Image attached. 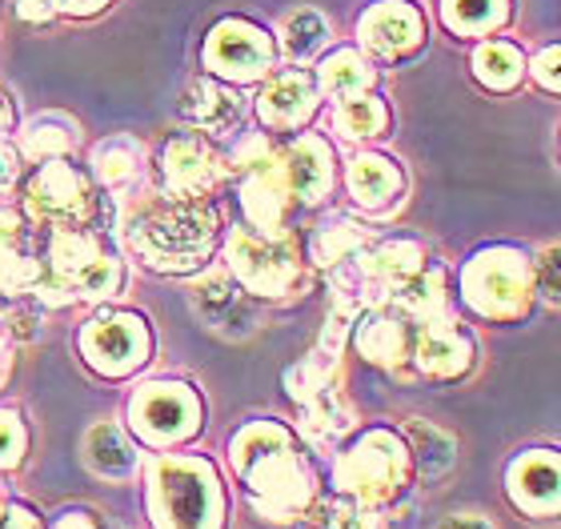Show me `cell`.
I'll return each mask as SVG.
<instances>
[{"label":"cell","instance_id":"6da1fadb","mask_svg":"<svg viewBox=\"0 0 561 529\" xmlns=\"http://www.w3.org/2000/svg\"><path fill=\"white\" fill-rule=\"evenodd\" d=\"M233 470L265 521H297L313 502V473L277 422H253L233 437Z\"/></svg>","mask_w":561,"mask_h":529},{"label":"cell","instance_id":"7a4b0ae2","mask_svg":"<svg viewBox=\"0 0 561 529\" xmlns=\"http://www.w3.org/2000/svg\"><path fill=\"white\" fill-rule=\"evenodd\" d=\"M217 241V217L205 200H152L129 221V245L145 265L161 273H188L205 265Z\"/></svg>","mask_w":561,"mask_h":529},{"label":"cell","instance_id":"3957f363","mask_svg":"<svg viewBox=\"0 0 561 529\" xmlns=\"http://www.w3.org/2000/svg\"><path fill=\"white\" fill-rule=\"evenodd\" d=\"M152 529H221L225 497L209 461L161 458L149 470Z\"/></svg>","mask_w":561,"mask_h":529},{"label":"cell","instance_id":"277c9868","mask_svg":"<svg viewBox=\"0 0 561 529\" xmlns=\"http://www.w3.org/2000/svg\"><path fill=\"white\" fill-rule=\"evenodd\" d=\"M413 478V453L405 449L393 429H369L353 441L337 458L333 482H337L341 497H353L362 506H386L410 485Z\"/></svg>","mask_w":561,"mask_h":529},{"label":"cell","instance_id":"5b68a950","mask_svg":"<svg viewBox=\"0 0 561 529\" xmlns=\"http://www.w3.org/2000/svg\"><path fill=\"white\" fill-rule=\"evenodd\" d=\"M461 294L469 309L490 321H517L529 313L534 277L517 249H485L461 273Z\"/></svg>","mask_w":561,"mask_h":529},{"label":"cell","instance_id":"8992f818","mask_svg":"<svg viewBox=\"0 0 561 529\" xmlns=\"http://www.w3.org/2000/svg\"><path fill=\"white\" fill-rule=\"evenodd\" d=\"M229 265L237 281L257 297H285L293 285H301V257H297L293 237L285 233L237 229L229 237Z\"/></svg>","mask_w":561,"mask_h":529},{"label":"cell","instance_id":"52a82bcc","mask_svg":"<svg viewBox=\"0 0 561 529\" xmlns=\"http://www.w3.org/2000/svg\"><path fill=\"white\" fill-rule=\"evenodd\" d=\"M201 401L188 386H145L129 401V429L145 446H176L197 434Z\"/></svg>","mask_w":561,"mask_h":529},{"label":"cell","instance_id":"ba28073f","mask_svg":"<svg viewBox=\"0 0 561 529\" xmlns=\"http://www.w3.org/2000/svg\"><path fill=\"white\" fill-rule=\"evenodd\" d=\"M149 330L133 313H108V318L89 321L81 330V353L96 373L125 377L149 357Z\"/></svg>","mask_w":561,"mask_h":529},{"label":"cell","instance_id":"9c48e42d","mask_svg":"<svg viewBox=\"0 0 561 529\" xmlns=\"http://www.w3.org/2000/svg\"><path fill=\"white\" fill-rule=\"evenodd\" d=\"M93 212V197H89V181L65 161H48L28 185V217L33 221L60 225V229H77L89 221Z\"/></svg>","mask_w":561,"mask_h":529},{"label":"cell","instance_id":"30bf717a","mask_svg":"<svg viewBox=\"0 0 561 529\" xmlns=\"http://www.w3.org/2000/svg\"><path fill=\"white\" fill-rule=\"evenodd\" d=\"M273 48L261 28L245 21H221L205 41V65L225 81H253L270 69Z\"/></svg>","mask_w":561,"mask_h":529},{"label":"cell","instance_id":"8fae6325","mask_svg":"<svg viewBox=\"0 0 561 529\" xmlns=\"http://www.w3.org/2000/svg\"><path fill=\"white\" fill-rule=\"evenodd\" d=\"M505 490L517 509L529 518H558L561 514V453L558 449H534L510 461Z\"/></svg>","mask_w":561,"mask_h":529},{"label":"cell","instance_id":"7c38bea8","mask_svg":"<svg viewBox=\"0 0 561 529\" xmlns=\"http://www.w3.org/2000/svg\"><path fill=\"white\" fill-rule=\"evenodd\" d=\"M161 181L164 197L205 200L221 185V161L209 153L201 137H173L161 153Z\"/></svg>","mask_w":561,"mask_h":529},{"label":"cell","instance_id":"4fadbf2b","mask_svg":"<svg viewBox=\"0 0 561 529\" xmlns=\"http://www.w3.org/2000/svg\"><path fill=\"white\" fill-rule=\"evenodd\" d=\"M241 200L257 233H280L285 205H289V176L277 157H257L249 161V176L241 185Z\"/></svg>","mask_w":561,"mask_h":529},{"label":"cell","instance_id":"5bb4252c","mask_svg":"<svg viewBox=\"0 0 561 529\" xmlns=\"http://www.w3.org/2000/svg\"><path fill=\"white\" fill-rule=\"evenodd\" d=\"M193 309H197L205 325L229 337H245L253 330V309L245 306V297L225 273H209L205 281L193 285Z\"/></svg>","mask_w":561,"mask_h":529},{"label":"cell","instance_id":"9a60e30c","mask_svg":"<svg viewBox=\"0 0 561 529\" xmlns=\"http://www.w3.org/2000/svg\"><path fill=\"white\" fill-rule=\"evenodd\" d=\"M362 41L374 48L377 57H401L417 48L421 41V16L417 9L401 4V0H386L362 16Z\"/></svg>","mask_w":561,"mask_h":529},{"label":"cell","instance_id":"2e32d148","mask_svg":"<svg viewBox=\"0 0 561 529\" xmlns=\"http://www.w3.org/2000/svg\"><path fill=\"white\" fill-rule=\"evenodd\" d=\"M473 353H478L473 337L449 325V321H425V330L417 337V365L430 377H445V381L469 373Z\"/></svg>","mask_w":561,"mask_h":529},{"label":"cell","instance_id":"e0dca14e","mask_svg":"<svg viewBox=\"0 0 561 529\" xmlns=\"http://www.w3.org/2000/svg\"><path fill=\"white\" fill-rule=\"evenodd\" d=\"M280 165L289 176V193L301 197L305 205H317L333 185V153H329V145L321 137H301L297 145H289Z\"/></svg>","mask_w":561,"mask_h":529},{"label":"cell","instance_id":"ac0fdd59","mask_svg":"<svg viewBox=\"0 0 561 529\" xmlns=\"http://www.w3.org/2000/svg\"><path fill=\"white\" fill-rule=\"evenodd\" d=\"M41 285V265L33 257L28 229L16 212H0V294H28Z\"/></svg>","mask_w":561,"mask_h":529},{"label":"cell","instance_id":"d6986e66","mask_svg":"<svg viewBox=\"0 0 561 529\" xmlns=\"http://www.w3.org/2000/svg\"><path fill=\"white\" fill-rule=\"evenodd\" d=\"M313 105H317L313 81H309L305 72H285V77H277V81L261 93L257 113L270 129H297L301 120H309Z\"/></svg>","mask_w":561,"mask_h":529},{"label":"cell","instance_id":"ffe728a7","mask_svg":"<svg viewBox=\"0 0 561 529\" xmlns=\"http://www.w3.org/2000/svg\"><path fill=\"white\" fill-rule=\"evenodd\" d=\"M84 461H89V470L108 478V482H125L137 470V449L117 422H101L84 434Z\"/></svg>","mask_w":561,"mask_h":529},{"label":"cell","instance_id":"44dd1931","mask_svg":"<svg viewBox=\"0 0 561 529\" xmlns=\"http://www.w3.org/2000/svg\"><path fill=\"white\" fill-rule=\"evenodd\" d=\"M401 185H405V176H401V169L389 161V157H357L350 165V193L357 205H365V209H381V205H389V200L398 197Z\"/></svg>","mask_w":561,"mask_h":529},{"label":"cell","instance_id":"7402d4cb","mask_svg":"<svg viewBox=\"0 0 561 529\" xmlns=\"http://www.w3.org/2000/svg\"><path fill=\"white\" fill-rule=\"evenodd\" d=\"M410 345H413L410 325H405V318H393V313H374L357 330V349L374 365H401Z\"/></svg>","mask_w":561,"mask_h":529},{"label":"cell","instance_id":"603a6c76","mask_svg":"<svg viewBox=\"0 0 561 529\" xmlns=\"http://www.w3.org/2000/svg\"><path fill=\"white\" fill-rule=\"evenodd\" d=\"M181 113H185L193 125L209 133H225L233 129L237 117H241V101L233 93H225L221 84L213 81H197L185 89V101H181Z\"/></svg>","mask_w":561,"mask_h":529},{"label":"cell","instance_id":"cb8c5ba5","mask_svg":"<svg viewBox=\"0 0 561 529\" xmlns=\"http://www.w3.org/2000/svg\"><path fill=\"white\" fill-rule=\"evenodd\" d=\"M421 269H425V253H421L417 241H405V237L377 245L374 253H369V261H365V273H369L374 281L389 285V289L405 285L413 273H421Z\"/></svg>","mask_w":561,"mask_h":529},{"label":"cell","instance_id":"d4e9b609","mask_svg":"<svg viewBox=\"0 0 561 529\" xmlns=\"http://www.w3.org/2000/svg\"><path fill=\"white\" fill-rule=\"evenodd\" d=\"M389 125V113L381 105V96H341L337 105V133L350 141H365V137H381Z\"/></svg>","mask_w":561,"mask_h":529},{"label":"cell","instance_id":"484cf974","mask_svg":"<svg viewBox=\"0 0 561 529\" xmlns=\"http://www.w3.org/2000/svg\"><path fill=\"white\" fill-rule=\"evenodd\" d=\"M285 386H289L293 401H301V405L333 393L337 389V361H333V353H313L301 365H293L289 373H285Z\"/></svg>","mask_w":561,"mask_h":529},{"label":"cell","instance_id":"4316f807","mask_svg":"<svg viewBox=\"0 0 561 529\" xmlns=\"http://www.w3.org/2000/svg\"><path fill=\"white\" fill-rule=\"evenodd\" d=\"M410 441H413V461H417V470L425 473V478H442V473H449V465H454V458H457L454 437L442 434L437 425L413 417Z\"/></svg>","mask_w":561,"mask_h":529},{"label":"cell","instance_id":"83f0119b","mask_svg":"<svg viewBox=\"0 0 561 529\" xmlns=\"http://www.w3.org/2000/svg\"><path fill=\"white\" fill-rule=\"evenodd\" d=\"M473 72H478V81L490 84V89H514V84L522 81V53H517L514 45H505V41H490V45L478 48Z\"/></svg>","mask_w":561,"mask_h":529},{"label":"cell","instance_id":"f1b7e54d","mask_svg":"<svg viewBox=\"0 0 561 529\" xmlns=\"http://www.w3.org/2000/svg\"><path fill=\"white\" fill-rule=\"evenodd\" d=\"M398 301L410 309L417 321H437L445 309V281L442 269H421L410 281L398 285Z\"/></svg>","mask_w":561,"mask_h":529},{"label":"cell","instance_id":"f546056e","mask_svg":"<svg viewBox=\"0 0 561 529\" xmlns=\"http://www.w3.org/2000/svg\"><path fill=\"white\" fill-rule=\"evenodd\" d=\"M369 81H374V72H369V65H365L353 48H341V53H333V57L321 65V84H325V93H333V96L362 93Z\"/></svg>","mask_w":561,"mask_h":529},{"label":"cell","instance_id":"4dcf8cb0","mask_svg":"<svg viewBox=\"0 0 561 529\" xmlns=\"http://www.w3.org/2000/svg\"><path fill=\"white\" fill-rule=\"evenodd\" d=\"M510 0H445V24L457 33H490L493 24L505 16Z\"/></svg>","mask_w":561,"mask_h":529},{"label":"cell","instance_id":"1f68e13d","mask_svg":"<svg viewBox=\"0 0 561 529\" xmlns=\"http://www.w3.org/2000/svg\"><path fill=\"white\" fill-rule=\"evenodd\" d=\"M121 285V265L113 257H93L84 269H77L69 277V294L72 297H84V301H105V297L117 294Z\"/></svg>","mask_w":561,"mask_h":529},{"label":"cell","instance_id":"d6a6232c","mask_svg":"<svg viewBox=\"0 0 561 529\" xmlns=\"http://www.w3.org/2000/svg\"><path fill=\"white\" fill-rule=\"evenodd\" d=\"M325 36H329L325 16L313 9L293 12L289 21H285V28H280V41H285V53H289V57H313L317 48L325 45Z\"/></svg>","mask_w":561,"mask_h":529},{"label":"cell","instance_id":"836d02e7","mask_svg":"<svg viewBox=\"0 0 561 529\" xmlns=\"http://www.w3.org/2000/svg\"><path fill=\"white\" fill-rule=\"evenodd\" d=\"M140 165V149L133 141H105L93 157V173L105 181V185H125Z\"/></svg>","mask_w":561,"mask_h":529},{"label":"cell","instance_id":"e575fe53","mask_svg":"<svg viewBox=\"0 0 561 529\" xmlns=\"http://www.w3.org/2000/svg\"><path fill=\"white\" fill-rule=\"evenodd\" d=\"M365 245V233L362 225H333V229H321L313 241V257L321 265H341V261H350L353 253H362Z\"/></svg>","mask_w":561,"mask_h":529},{"label":"cell","instance_id":"d590c367","mask_svg":"<svg viewBox=\"0 0 561 529\" xmlns=\"http://www.w3.org/2000/svg\"><path fill=\"white\" fill-rule=\"evenodd\" d=\"M72 133H60L57 120H41L33 125V133H24V153L36 161H57L60 153H69Z\"/></svg>","mask_w":561,"mask_h":529},{"label":"cell","instance_id":"8d00e7d4","mask_svg":"<svg viewBox=\"0 0 561 529\" xmlns=\"http://www.w3.org/2000/svg\"><path fill=\"white\" fill-rule=\"evenodd\" d=\"M325 529H389V526L377 506H362V502L345 497V502H337V506L329 509Z\"/></svg>","mask_w":561,"mask_h":529},{"label":"cell","instance_id":"74e56055","mask_svg":"<svg viewBox=\"0 0 561 529\" xmlns=\"http://www.w3.org/2000/svg\"><path fill=\"white\" fill-rule=\"evenodd\" d=\"M534 289H538L550 306H561V245H546L534 265Z\"/></svg>","mask_w":561,"mask_h":529},{"label":"cell","instance_id":"f35d334b","mask_svg":"<svg viewBox=\"0 0 561 529\" xmlns=\"http://www.w3.org/2000/svg\"><path fill=\"white\" fill-rule=\"evenodd\" d=\"M24 453V425L16 413H0V470L16 465Z\"/></svg>","mask_w":561,"mask_h":529},{"label":"cell","instance_id":"ab89813d","mask_svg":"<svg viewBox=\"0 0 561 529\" xmlns=\"http://www.w3.org/2000/svg\"><path fill=\"white\" fill-rule=\"evenodd\" d=\"M534 77H538L541 89H550V93H561V45L546 48V53H538V60H534Z\"/></svg>","mask_w":561,"mask_h":529},{"label":"cell","instance_id":"60d3db41","mask_svg":"<svg viewBox=\"0 0 561 529\" xmlns=\"http://www.w3.org/2000/svg\"><path fill=\"white\" fill-rule=\"evenodd\" d=\"M0 529H45V526H41V518H36V509L9 506L4 509V518H0Z\"/></svg>","mask_w":561,"mask_h":529},{"label":"cell","instance_id":"b9f144b4","mask_svg":"<svg viewBox=\"0 0 561 529\" xmlns=\"http://www.w3.org/2000/svg\"><path fill=\"white\" fill-rule=\"evenodd\" d=\"M442 529H493V526L481 514H454V518L442 521Z\"/></svg>","mask_w":561,"mask_h":529},{"label":"cell","instance_id":"7bdbcfd3","mask_svg":"<svg viewBox=\"0 0 561 529\" xmlns=\"http://www.w3.org/2000/svg\"><path fill=\"white\" fill-rule=\"evenodd\" d=\"M12 176H16V157H12V149L0 145V188H9Z\"/></svg>","mask_w":561,"mask_h":529},{"label":"cell","instance_id":"ee69618b","mask_svg":"<svg viewBox=\"0 0 561 529\" xmlns=\"http://www.w3.org/2000/svg\"><path fill=\"white\" fill-rule=\"evenodd\" d=\"M57 529H96L93 514H65V518L57 521Z\"/></svg>","mask_w":561,"mask_h":529},{"label":"cell","instance_id":"f6af8a7d","mask_svg":"<svg viewBox=\"0 0 561 529\" xmlns=\"http://www.w3.org/2000/svg\"><path fill=\"white\" fill-rule=\"evenodd\" d=\"M105 4V0H65V9L69 12H96Z\"/></svg>","mask_w":561,"mask_h":529},{"label":"cell","instance_id":"bcb514c9","mask_svg":"<svg viewBox=\"0 0 561 529\" xmlns=\"http://www.w3.org/2000/svg\"><path fill=\"white\" fill-rule=\"evenodd\" d=\"M4 365H9V349H4V337H0V377H4Z\"/></svg>","mask_w":561,"mask_h":529},{"label":"cell","instance_id":"7dc6e473","mask_svg":"<svg viewBox=\"0 0 561 529\" xmlns=\"http://www.w3.org/2000/svg\"><path fill=\"white\" fill-rule=\"evenodd\" d=\"M0 518H4V497H0Z\"/></svg>","mask_w":561,"mask_h":529},{"label":"cell","instance_id":"c3c4849f","mask_svg":"<svg viewBox=\"0 0 561 529\" xmlns=\"http://www.w3.org/2000/svg\"><path fill=\"white\" fill-rule=\"evenodd\" d=\"M0 129H4V113H0Z\"/></svg>","mask_w":561,"mask_h":529}]
</instances>
